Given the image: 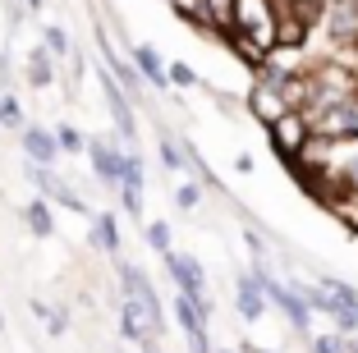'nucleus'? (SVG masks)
<instances>
[{"instance_id":"nucleus-1","label":"nucleus","mask_w":358,"mask_h":353,"mask_svg":"<svg viewBox=\"0 0 358 353\" xmlns=\"http://www.w3.org/2000/svg\"><path fill=\"white\" fill-rule=\"evenodd\" d=\"M266 134H271L275 156H280L285 166H289V161H294V156H303V147L313 143V120H308L303 110H285L280 120L266 129Z\"/></svg>"},{"instance_id":"nucleus-2","label":"nucleus","mask_w":358,"mask_h":353,"mask_svg":"<svg viewBox=\"0 0 358 353\" xmlns=\"http://www.w3.org/2000/svg\"><path fill=\"white\" fill-rule=\"evenodd\" d=\"M120 331H124L129 340H148L152 331H161V308H152V303L129 294V298L120 303Z\"/></svg>"},{"instance_id":"nucleus-3","label":"nucleus","mask_w":358,"mask_h":353,"mask_svg":"<svg viewBox=\"0 0 358 353\" xmlns=\"http://www.w3.org/2000/svg\"><path fill=\"white\" fill-rule=\"evenodd\" d=\"M257 275H262V284H266V298H271L275 308H280L285 317H289V322L299 326V331H308V317H313V303H308V298H303L299 289H285V284H275L271 275H266V271H257Z\"/></svg>"},{"instance_id":"nucleus-4","label":"nucleus","mask_w":358,"mask_h":353,"mask_svg":"<svg viewBox=\"0 0 358 353\" xmlns=\"http://www.w3.org/2000/svg\"><path fill=\"white\" fill-rule=\"evenodd\" d=\"M248 106H253V115L262 120L266 129H271L275 120L289 110V101H285V92H280L275 83H257V87H253V96H248Z\"/></svg>"},{"instance_id":"nucleus-5","label":"nucleus","mask_w":358,"mask_h":353,"mask_svg":"<svg viewBox=\"0 0 358 353\" xmlns=\"http://www.w3.org/2000/svg\"><path fill=\"white\" fill-rule=\"evenodd\" d=\"M166 266H170V275H175L179 294H193V298H202V284H207V275H202L198 261L184 257V252H166Z\"/></svg>"},{"instance_id":"nucleus-6","label":"nucleus","mask_w":358,"mask_h":353,"mask_svg":"<svg viewBox=\"0 0 358 353\" xmlns=\"http://www.w3.org/2000/svg\"><path fill=\"white\" fill-rule=\"evenodd\" d=\"M239 312H243V322H257L266 312V284H262V275H239Z\"/></svg>"},{"instance_id":"nucleus-7","label":"nucleus","mask_w":358,"mask_h":353,"mask_svg":"<svg viewBox=\"0 0 358 353\" xmlns=\"http://www.w3.org/2000/svg\"><path fill=\"white\" fill-rule=\"evenodd\" d=\"M23 152L37 161V166H51L60 156V134H46V129H28L23 134Z\"/></svg>"},{"instance_id":"nucleus-8","label":"nucleus","mask_w":358,"mask_h":353,"mask_svg":"<svg viewBox=\"0 0 358 353\" xmlns=\"http://www.w3.org/2000/svg\"><path fill=\"white\" fill-rule=\"evenodd\" d=\"M175 317H179V326H184L189 335H207V303H202V298L179 294V298H175Z\"/></svg>"},{"instance_id":"nucleus-9","label":"nucleus","mask_w":358,"mask_h":353,"mask_svg":"<svg viewBox=\"0 0 358 353\" xmlns=\"http://www.w3.org/2000/svg\"><path fill=\"white\" fill-rule=\"evenodd\" d=\"M120 188H124V207L134 211H143V161L138 156H124V175H120Z\"/></svg>"},{"instance_id":"nucleus-10","label":"nucleus","mask_w":358,"mask_h":353,"mask_svg":"<svg viewBox=\"0 0 358 353\" xmlns=\"http://www.w3.org/2000/svg\"><path fill=\"white\" fill-rule=\"evenodd\" d=\"M92 170L101 179H110V184H120V175H124V156H120L115 147H106V143H92Z\"/></svg>"},{"instance_id":"nucleus-11","label":"nucleus","mask_w":358,"mask_h":353,"mask_svg":"<svg viewBox=\"0 0 358 353\" xmlns=\"http://www.w3.org/2000/svg\"><path fill=\"white\" fill-rule=\"evenodd\" d=\"M101 92H106V101H110V110H115V124H120V134H124V138H134V110H129V101L120 96L115 78H101Z\"/></svg>"},{"instance_id":"nucleus-12","label":"nucleus","mask_w":358,"mask_h":353,"mask_svg":"<svg viewBox=\"0 0 358 353\" xmlns=\"http://www.w3.org/2000/svg\"><path fill=\"white\" fill-rule=\"evenodd\" d=\"M134 60H138V73H143L148 83H157V87H161V83L170 78V69L157 60V51H152V46H138V51H134Z\"/></svg>"},{"instance_id":"nucleus-13","label":"nucleus","mask_w":358,"mask_h":353,"mask_svg":"<svg viewBox=\"0 0 358 353\" xmlns=\"http://www.w3.org/2000/svg\"><path fill=\"white\" fill-rule=\"evenodd\" d=\"M327 0H285V14H294V19H303L308 28H317V23L327 19Z\"/></svg>"},{"instance_id":"nucleus-14","label":"nucleus","mask_w":358,"mask_h":353,"mask_svg":"<svg viewBox=\"0 0 358 353\" xmlns=\"http://www.w3.org/2000/svg\"><path fill=\"white\" fill-rule=\"evenodd\" d=\"M23 220H28V225H32V234H42V239H46V234L55 229V220H51V207H46V202H28Z\"/></svg>"},{"instance_id":"nucleus-15","label":"nucleus","mask_w":358,"mask_h":353,"mask_svg":"<svg viewBox=\"0 0 358 353\" xmlns=\"http://www.w3.org/2000/svg\"><path fill=\"white\" fill-rule=\"evenodd\" d=\"M96 243H101L106 252L120 248V220L115 216H96Z\"/></svg>"},{"instance_id":"nucleus-16","label":"nucleus","mask_w":358,"mask_h":353,"mask_svg":"<svg viewBox=\"0 0 358 353\" xmlns=\"http://www.w3.org/2000/svg\"><path fill=\"white\" fill-rule=\"evenodd\" d=\"M28 78H32V87H46V83H51V60H46V51H32Z\"/></svg>"},{"instance_id":"nucleus-17","label":"nucleus","mask_w":358,"mask_h":353,"mask_svg":"<svg viewBox=\"0 0 358 353\" xmlns=\"http://www.w3.org/2000/svg\"><path fill=\"white\" fill-rule=\"evenodd\" d=\"M148 243L157 252H170V225H161V220H152L148 225Z\"/></svg>"},{"instance_id":"nucleus-18","label":"nucleus","mask_w":358,"mask_h":353,"mask_svg":"<svg viewBox=\"0 0 358 353\" xmlns=\"http://www.w3.org/2000/svg\"><path fill=\"white\" fill-rule=\"evenodd\" d=\"M313 353H345V340H340V335H317Z\"/></svg>"},{"instance_id":"nucleus-19","label":"nucleus","mask_w":358,"mask_h":353,"mask_svg":"<svg viewBox=\"0 0 358 353\" xmlns=\"http://www.w3.org/2000/svg\"><path fill=\"white\" fill-rule=\"evenodd\" d=\"M19 120H23V110H19V101H14V96H5V101H0V124H19Z\"/></svg>"},{"instance_id":"nucleus-20","label":"nucleus","mask_w":358,"mask_h":353,"mask_svg":"<svg viewBox=\"0 0 358 353\" xmlns=\"http://www.w3.org/2000/svg\"><path fill=\"white\" fill-rule=\"evenodd\" d=\"M198 198H202V188H198V184H184V188L175 193V202H179L184 211H189V207H198Z\"/></svg>"},{"instance_id":"nucleus-21","label":"nucleus","mask_w":358,"mask_h":353,"mask_svg":"<svg viewBox=\"0 0 358 353\" xmlns=\"http://www.w3.org/2000/svg\"><path fill=\"white\" fill-rule=\"evenodd\" d=\"M46 51H69V37H64V28H46Z\"/></svg>"},{"instance_id":"nucleus-22","label":"nucleus","mask_w":358,"mask_h":353,"mask_svg":"<svg viewBox=\"0 0 358 353\" xmlns=\"http://www.w3.org/2000/svg\"><path fill=\"white\" fill-rule=\"evenodd\" d=\"M170 78H175L179 87H193V83H198V73H193L189 64H170Z\"/></svg>"},{"instance_id":"nucleus-23","label":"nucleus","mask_w":358,"mask_h":353,"mask_svg":"<svg viewBox=\"0 0 358 353\" xmlns=\"http://www.w3.org/2000/svg\"><path fill=\"white\" fill-rule=\"evenodd\" d=\"M161 161H166L170 170H179V166H184V156H179V147H175V143H161Z\"/></svg>"},{"instance_id":"nucleus-24","label":"nucleus","mask_w":358,"mask_h":353,"mask_svg":"<svg viewBox=\"0 0 358 353\" xmlns=\"http://www.w3.org/2000/svg\"><path fill=\"white\" fill-rule=\"evenodd\" d=\"M60 147H83V138H78L74 129H60Z\"/></svg>"},{"instance_id":"nucleus-25","label":"nucleus","mask_w":358,"mask_h":353,"mask_svg":"<svg viewBox=\"0 0 358 353\" xmlns=\"http://www.w3.org/2000/svg\"><path fill=\"white\" fill-rule=\"evenodd\" d=\"M345 353H358V340H345Z\"/></svg>"},{"instance_id":"nucleus-26","label":"nucleus","mask_w":358,"mask_h":353,"mask_svg":"<svg viewBox=\"0 0 358 353\" xmlns=\"http://www.w3.org/2000/svg\"><path fill=\"white\" fill-rule=\"evenodd\" d=\"M0 331H5V317H0Z\"/></svg>"},{"instance_id":"nucleus-27","label":"nucleus","mask_w":358,"mask_h":353,"mask_svg":"<svg viewBox=\"0 0 358 353\" xmlns=\"http://www.w3.org/2000/svg\"><path fill=\"white\" fill-rule=\"evenodd\" d=\"M354 96H358V83H354Z\"/></svg>"}]
</instances>
